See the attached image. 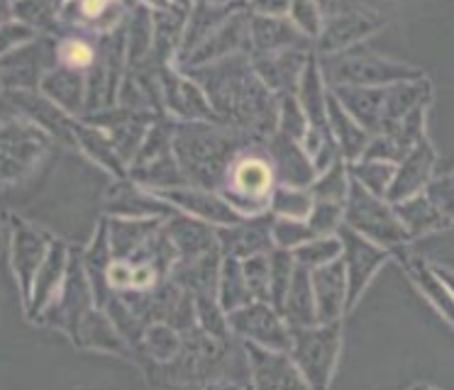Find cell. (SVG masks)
Listing matches in <instances>:
<instances>
[{"instance_id":"9","label":"cell","mask_w":454,"mask_h":390,"mask_svg":"<svg viewBox=\"0 0 454 390\" xmlns=\"http://www.w3.org/2000/svg\"><path fill=\"white\" fill-rule=\"evenodd\" d=\"M96 308L93 305V292H90L89 276L81 261V254L76 249L69 252V266H67V276L61 283L59 295L50 302V308L42 312V324H51L57 330L67 332L71 339H76V332L83 320V315Z\"/></svg>"},{"instance_id":"11","label":"cell","mask_w":454,"mask_h":390,"mask_svg":"<svg viewBox=\"0 0 454 390\" xmlns=\"http://www.w3.org/2000/svg\"><path fill=\"white\" fill-rule=\"evenodd\" d=\"M159 88H161L164 115L174 117V122H215L220 125V120L207 103L206 93L181 68H159Z\"/></svg>"},{"instance_id":"7","label":"cell","mask_w":454,"mask_h":390,"mask_svg":"<svg viewBox=\"0 0 454 390\" xmlns=\"http://www.w3.org/2000/svg\"><path fill=\"white\" fill-rule=\"evenodd\" d=\"M51 136L27 120H12L0 125V188L18 185L35 174L44 154L50 152Z\"/></svg>"},{"instance_id":"39","label":"cell","mask_w":454,"mask_h":390,"mask_svg":"<svg viewBox=\"0 0 454 390\" xmlns=\"http://www.w3.org/2000/svg\"><path fill=\"white\" fill-rule=\"evenodd\" d=\"M284 320L288 327H310L317 324L316 295H313V283H310V271L303 266H296L294 281L288 288L286 305H284Z\"/></svg>"},{"instance_id":"23","label":"cell","mask_w":454,"mask_h":390,"mask_svg":"<svg viewBox=\"0 0 454 390\" xmlns=\"http://www.w3.org/2000/svg\"><path fill=\"white\" fill-rule=\"evenodd\" d=\"M313 51V42L301 35L288 18H267L252 12L249 18V57L277 54V51Z\"/></svg>"},{"instance_id":"13","label":"cell","mask_w":454,"mask_h":390,"mask_svg":"<svg viewBox=\"0 0 454 390\" xmlns=\"http://www.w3.org/2000/svg\"><path fill=\"white\" fill-rule=\"evenodd\" d=\"M51 239H54L51 234L42 232L35 224L25 222L22 217H15V214L11 217V266L12 276L20 285L25 308L32 300V283L50 252Z\"/></svg>"},{"instance_id":"41","label":"cell","mask_w":454,"mask_h":390,"mask_svg":"<svg viewBox=\"0 0 454 390\" xmlns=\"http://www.w3.org/2000/svg\"><path fill=\"white\" fill-rule=\"evenodd\" d=\"M217 302L225 310V315L254 302L247 288V281H245V273H242V261H238V259H223L220 281H217Z\"/></svg>"},{"instance_id":"19","label":"cell","mask_w":454,"mask_h":390,"mask_svg":"<svg viewBox=\"0 0 454 390\" xmlns=\"http://www.w3.org/2000/svg\"><path fill=\"white\" fill-rule=\"evenodd\" d=\"M271 222L274 214H262V217H247L232 227H217V246L223 259H238L245 261L249 256L269 254L274 249L271 242Z\"/></svg>"},{"instance_id":"28","label":"cell","mask_w":454,"mask_h":390,"mask_svg":"<svg viewBox=\"0 0 454 390\" xmlns=\"http://www.w3.org/2000/svg\"><path fill=\"white\" fill-rule=\"evenodd\" d=\"M161 232L167 234L168 242L174 244L178 254V261H193L210 252H220L217 246L215 227L200 222L196 217H188L184 213H176L161 224Z\"/></svg>"},{"instance_id":"53","label":"cell","mask_w":454,"mask_h":390,"mask_svg":"<svg viewBox=\"0 0 454 390\" xmlns=\"http://www.w3.org/2000/svg\"><path fill=\"white\" fill-rule=\"evenodd\" d=\"M288 20L294 22V27L301 35H306L316 44V39L320 37L323 25H325V12H323V5H316V3H291Z\"/></svg>"},{"instance_id":"44","label":"cell","mask_w":454,"mask_h":390,"mask_svg":"<svg viewBox=\"0 0 454 390\" xmlns=\"http://www.w3.org/2000/svg\"><path fill=\"white\" fill-rule=\"evenodd\" d=\"M316 205V198L306 188H286L277 185L269 195V214L288 217V220H308V214Z\"/></svg>"},{"instance_id":"48","label":"cell","mask_w":454,"mask_h":390,"mask_svg":"<svg viewBox=\"0 0 454 390\" xmlns=\"http://www.w3.org/2000/svg\"><path fill=\"white\" fill-rule=\"evenodd\" d=\"M193 310H196V327L203 334L217 341H227L232 337L230 327H227V315L220 308L217 298H210V295L193 298Z\"/></svg>"},{"instance_id":"26","label":"cell","mask_w":454,"mask_h":390,"mask_svg":"<svg viewBox=\"0 0 454 390\" xmlns=\"http://www.w3.org/2000/svg\"><path fill=\"white\" fill-rule=\"evenodd\" d=\"M313 51H301V49H291V51H277V54H259L252 58V68L259 76V81L274 93V96H284V93H296L301 74L308 64V57Z\"/></svg>"},{"instance_id":"37","label":"cell","mask_w":454,"mask_h":390,"mask_svg":"<svg viewBox=\"0 0 454 390\" xmlns=\"http://www.w3.org/2000/svg\"><path fill=\"white\" fill-rule=\"evenodd\" d=\"M74 135H76V146H79L83 154L93 159L100 168H106L110 176H115L118 181L128 178V164L120 159L115 152V146L110 142V136L98 129V127L89 125L83 120H76L74 125Z\"/></svg>"},{"instance_id":"49","label":"cell","mask_w":454,"mask_h":390,"mask_svg":"<svg viewBox=\"0 0 454 390\" xmlns=\"http://www.w3.org/2000/svg\"><path fill=\"white\" fill-rule=\"evenodd\" d=\"M59 10L61 5H51V3H12L15 20L25 22L35 32H47V35H54L59 25Z\"/></svg>"},{"instance_id":"62","label":"cell","mask_w":454,"mask_h":390,"mask_svg":"<svg viewBox=\"0 0 454 390\" xmlns=\"http://www.w3.org/2000/svg\"><path fill=\"white\" fill-rule=\"evenodd\" d=\"M0 88H3V78H0Z\"/></svg>"},{"instance_id":"50","label":"cell","mask_w":454,"mask_h":390,"mask_svg":"<svg viewBox=\"0 0 454 390\" xmlns=\"http://www.w3.org/2000/svg\"><path fill=\"white\" fill-rule=\"evenodd\" d=\"M278 98V120H277V135L288 136L294 142H303L308 132V122L303 110L298 105L296 93H284Z\"/></svg>"},{"instance_id":"30","label":"cell","mask_w":454,"mask_h":390,"mask_svg":"<svg viewBox=\"0 0 454 390\" xmlns=\"http://www.w3.org/2000/svg\"><path fill=\"white\" fill-rule=\"evenodd\" d=\"M40 93L50 98L67 115L81 120L83 105H86V74L61 66V64L50 66L40 81Z\"/></svg>"},{"instance_id":"46","label":"cell","mask_w":454,"mask_h":390,"mask_svg":"<svg viewBox=\"0 0 454 390\" xmlns=\"http://www.w3.org/2000/svg\"><path fill=\"white\" fill-rule=\"evenodd\" d=\"M349 185H352V176L347 168L345 161H337L327 171L317 176L313 185L308 188L316 200H327V203H342L345 205L347 195H349Z\"/></svg>"},{"instance_id":"15","label":"cell","mask_w":454,"mask_h":390,"mask_svg":"<svg viewBox=\"0 0 454 390\" xmlns=\"http://www.w3.org/2000/svg\"><path fill=\"white\" fill-rule=\"evenodd\" d=\"M178 213L196 217L200 222L210 227H232L239 224L245 217H239L230 205L223 200V195L206 188H193V185H178V188H167V191H152Z\"/></svg>"},{"instance_id":"25","label":"cell","mask_w":454,"mask_h":390,"mask_svg":"<svg viewBox=\"0 0 454 390\" xmlns=\"http://www.w3.org/2000/svg\"><path fill=\"white\" fill-rule=\"evenodd\" d=\"M69 244L64 239H57V237L51 239L50 252L44 256L40 271L35 276V283H32V300L25 308L30 320H40L42 312L47 310L50 302L59 295L61 283L67 276V266H69Z\"/></svg>"},{"instance_id":"56","label":"cell","mask_w":454,"mask_h":390,"mask_svg":"<svg viewBox=\"0 0 454 390\" xmlns=\"http://www.w3.org/2000/svg\"><path fill=\"white\" fill-rule=\"evenodd\" d=\"M35 39H37V32L32 27H27L20 20L5 22V25L0 27V57L12 54V51H18V49L22 47H27Z\"/></svg>"},{"instance_id":"42","label":"cell","mask_w":454,"mask_h":390,"mask_svg":"<svg viewBox=\"0 0 454 390\" xmlns=\"http://www.w3.org/2000/svg\"><path fill=\"white\" fill-rule=\"evenodd\" d=\"M152 61V12L149 5H135L128 15V68Z\"/></svg>"},{"instance_id":"36","label":"cell","mask_w":454,"mask_h":390,"mask_svg":"<svg viewBox=\"0 0 454 390\" xmlns=\"http://www.w3.org/2000/svg\"><path fill=\"white\" fill-rule=\"evenodd\" d=\"M327 120H330V129H333V136H335V144L340 149L342 161L345 164L359 161L364 156L372 136L366 135L364 129L355 122V117L340 105V100H337L333 90L327 93Z\"/></svg>"},{"instance_id":"17","label":"cell","mask_w":454,"mask_h":390,"mask_svg":"<svg viewBox=\"0 0 454 390\" xmlns=\"http://www.w3.org/2000/svg\"><path fill=\"white\" fill-rule=\"evenodd\" d=\"M242 347L254 390H310L286 351L262 349L249 341H242Z\"/></svg>"},{"instance_id":"14","label":"cell","mask_w":454,"mask_h":390,"mask_svg":"<svg viewBox=\"0 0 454 390\" xmlns=\"http://www.w3.org/2000/svg\"><path fill=\"white\" fill-rule=\"evenodd\" d=\"M157 120L159 115H154V113H142V110H129V107L120 105L83 117V122L98 127L110 136L115 152L128 166L137 156L139 146H142L145 136H147V132Z\"/></svg>"},{"instance_id":"47","label":"cell","mask_w":454,"mask_h":390,"mask_svg":"<svg viewBox=\"0 0 454 390\" xmlns=\"http://www.w3.org/2000/svg\"><path fill=\"white\" fill-rule=\"evenodd\" d=\"M340 256H342V244L337 239V234H333V237H316V239H310V242L298 246L296 252H294L296 266H303L308 271H316L320 266L337 261Z\"/></svg>"},{"instance_id":"2","label":"cell","mask_w":454,"mask_h":390,"mask_svg":"<svg viewBox=\"0 0 454 390\" xmlns=\"http://www.w3.org/2000/svg\"><path fill=\"white\" fill-rule=\"evenodd\" d=\"M259 144L252 136L215 122H174V156L186 185L220 191L242 149Z\"/></svg>"},{"instance_id":"38","label":"cell","mask_w":454,"mask_h":390,"mask_svg":"<svg viewBox=\"0 0 454 390\" xmlns=\"http://www.w3.org/2000/svg\"><path fill=\"white\" fill-rule=\"evenodd\" d=\"M394 210L401 224L405 227V232L411 234V239L430 237V234L444 232V230L452 227V222L444 220L442 214L437 213V207L427 200L425 193L413 195V198H408L403 203L394 205Z\"/></svg>"},{"instance_id":"34","label":"cell","mask_w":454,"mask_h":390,"mask_svg":"<svg viewBox=\"0 0 454 390\" xmlns=\"http://www.w3.org/2000/svg\"><path fill=\"white\" fill-rule=\"evenodd\" d=\"M108 222V242L113 259L128 261L145 244L161 230V224L167 220H125V217H106Z\"/></svg>"},{"instance_id":"3","label":"cell","mask_w":454,"mask_h":390,"mask_svg":"<svg viewBox=\"0 0 454 390\" xmlns=\"http://www.w3.org/2000/svg\"><path fill=\"white\" fill-rule=\"evenodd\" d=\"M320 68H323L327 88H386L427 78L423 68L379 57L364 44H356V47L347 49V51L333 54V57H323L320 58Z\"/></svg>"},{"instance_id":"60","label":"cell","mask_w":454,"mask_h":390,"mask_svg":"<svg viewBox=\"0 0 454 390\" xmlns=\"http://www.w3.org/2000/svg\"><path fill=\"white\" fill-rule=\"evenodd\" d=\"M408 390H440V388H434V386H427V383H415V386H411Z\"/></svg>"},{"instance_id":"12","label":"cell","mask_w":454,"mask_h":390,"mask_svg":"<svg viewBox=\"0 0 454 390\" xmlns=\"http://www.w3.org/2000/svg\"><path fill=\"white\" fill-rule=\"evenodd\" d=\"M340 8V5H337ZM388 20L374 10L366 8H340L337 15H325V25L316 39L317 57H333L340 51L362 44V39L372 37L386 27Z\"/></svg>"},{"instance_id":"10","label":"cell","mask_w":454,"mask_h":390,"mask_svg":"<svg viewBox=\"0 0 454 390\" xmlns=\"http://www.w3.org/2000/svg\"><path fill=\"white\" fill-rule=\"evenodd\" d=\"M230 334L242 341L257 344L262 349L286 351L291 349V327L269 302H249L239 310L227 315Z\"/></svg>"},{"instance_id":"20","label":"cell","mask_w":454,"mask_h":390,"mask_svg":"<svg viewBox=\"0 0 454 390\" xmlns=\"http://www.w3.org/2000/svg\"><path fill=\"white\" fill-rule=\"evenodd\" d=\"M188 10L191 5H178V3L149 5V12H152V64H157L159 68L176 66Z\"/></svg>"},{"instance_id":"43","label":"cell","mask_w":454,"mask_h":390,"mask_svg":"<svg viewBox=\"0 0 454 390\" xmlns=\"http://www.w3.org/2000/svg\"><path fill=\"white\" fill-rule=\"evenodd\" d=\"M294 271H296L294 252H284V249L269 252V305L281 317H284V305H286L288 288L294 281Z\"/></svg>"},{"instance_id":"40","label":"cell","mask_w":454,"mask_h":390,"mask_svg":"<svg viewBox=\"0 0 454 390\" xmlns=\"http://www.w3.org/2000/svg\"><path fill=\"white\" fill-rule=\"evenodd\" d=\"M184 349V334L171 327L168 322H149L142 334V354L157 361L161 366H168L178 359Z\"/></svg>"},{"instance_id":"29","label":"cell","mask_w":454,"mask_h":390,"mask_svg":"<svg viewBox=\"0 0 454 390\" xmlns=\"http://www.w3.org/2000/svg\"><path fill=\"white\" fill-rule=\"evenodd\" d=\"M310 283L316 295L317 324L342 322L347 302V276L342 259L310 271Z\"/></svg>"},{"instance_id":"63","label":"cell","mask_w":454,"mask_h":390,"mask_svg":"<svg viewBox=\"0 0 454 390\" xmlns=\"http://www.w3.org/2000/svg\"><path fill=\"white\" fill-rule=\"evenodd\" d=\"M452 178H454V174H452Z\"/></svg>"},{"instance_id":"35","label":"cell","mask_w":454,"mask_h":390,"mask_svg":"<svg viewBox=\"0 0 454 390\" xmlns=\"http://www.w3.org/2000/svg\"><path fill=\"white\" fill-rule=\"evenodd\" d=\"M220 266H223V254L220 252H210L200 259H193V261H178L171 271V281L193 298H200V295L217 298Z\"/></svg>"},{"instance_id":"4","label":"cell","mask_w":454,"mask_h":390,"mask_svg":"<svg viewBox=\"0 0 454 390\" xmlns=\"http://www.w3.org/2000/svg\"><path fill=\"white\" fill-rule=\"evenodd\" d=\"M277 188L274 168L259 144L242 149L232 161L223 188L217 193L239 217H262L269 213V195Z\"/></svg>"},{"instance_id":"51","label":"cell","mask_w":454,"mask_h":390,"mask_svg":"<svg viewBox=\"0 0 454 390\" xmlns=\"http://www.w3.org/2000/svg\"><path fill=\"white\" fill-rule=\"evenodd\" d=\"M310 239H316V234L310 232L306 220L274 217V222H271V242H274V249L296 252L298 246H303Z\"/></svg>"},{"instance_id":"8","label":"cell","mask_w":454,"mask_h":390,"mask_svg":"<svg viewBox=\"0 0 454 390\" xmlns=\"http://www.w3.org/2000/svg\"><path fill=\"white\" fill-rule=\"evenodd\" d=\"M337 239L342 244V256L340 259L345 263L347 276V312L355 310L356 302L364 298V292L369 291L376 273L394 259V254L384 249V246H379V244L364 239L362 234L352 232L345 224L337 230Z\"/></svg>"},{"instance_id":"54","label":"cell","mask_w":454,"mask_h":390,"mask_svg":"<svg viewBox=\"0 0 454 390\" xmlns=\"http://www.w3.org/2000/svg\"><path fill=\"white\" fill-rule=\"evenodd\" d=\"M242 273H245V281L252 292V300L269 302V254L245 259Z\"/></svg>"},{"instance_id":"5","label":"cell","mask_w":454,"mask_h":390,"mask_svg":"<svg viewBox=\"0 0 454 390\" xmlns=\"http://www.w3.org/2000/svg\"><path fill=\"white\" fill-rule=\"evenodd\" d=\"M342 351V322L291 327L288 356L310 390H330Z\"/></svg>"},{"instance_id":"45","label":"cell","mask_w":454,"mask_h":390,"mask_svg":"<svg viewBox=\"0 0 454 390\" xmlns=\"http://www.w3.org/2000/svg\"><path fill=\"white\" fill-rule=\"evenodd\" d=\"M347 168H349L352 181H356L372 195H379V198L386 200V193H388V188L394 183L395 164L376 161V159H359L355 164H347Z\"/></svg>"},{"instance_id":"16","label":"cell","mask_w":454,"mask_h":390,"mask_svg":"<svg viewBox=\"0 0 454 390\" xmlns=\"http://www.w3.org/2000/svg\"><path fill=\"white\" fill-rule=\"evenodd\" d=\"M249 18H252V8L245 5L238 10L235 15L220 25V27L210 35V37L200 44V47L191 54V57L181 64V71L186 68L207 66V64H217L223 58L235 57V54H249Z\"/></svg>"},{"instance_id":"61","label":"cell","mask_w":454,"mask_h":390,"mask_svg":"<svg viewBox=\"0 0 454 390\" xmlns=\"http://www.w3.org/2000/svg\"><path fill=\"white\" fill-rule=\"evenodd\" d=\"M239 390H254V386H252V383H247V386H242Z\"/></svg>"},{"instance_id":"33","label":"cell","mask_w":454,"mask_h":390,"mask_svg":"<svg viewBox=\"0 0 454 390\" xmlns=\"http://www.w3.org/2000/svg\"><path fill=\"white\" fill-rule=\"evenodd\" d=\"M74 344L81 347V349L108 351V354H118L122 359H135V351L128 344V339L120 334L108 315L98 310V308H90L83 315Z\"/></svg>"},{"instance_id":"31","label":"cell","mask_w":454,"mask_h":390,"mask_svg":"<svg viewBox=\"0 0 454 390\" xmlns=\"http://www.w3.org/2000/svg\"><path fill=\"white\" fill-rule=\"evenodd\" d=\"M247 3H238V5H220V3H198L191 5L188 10L186 29H184V42H181V51L176 57V66H181L193 51H196L203 42H206L213 32H215L230 15H235Z\"/></svg>"},{"instance_id":"24","label":"cell","mask_w":454,"mask_h":390,"mask_svg":"<svg viewBox=\"0 0 454 390\" xmlns=\"http://www.w3.org/2000/svg\"><path fill=\"white\" fill-rule=\"evenodd\" d=\"M11 103L27 117V122L40 127L42 132L57 136L64 144L76 146V135H74L76 117L67 115L50 98L42 96L40 90H11Z\"/></svg>"},{"instance_id":"18","label":"cell","mask_w":454,"mask_h":390,"mask_svg":"<svg viewBox=\"0 0 454 390\" xmlns=\"http://www.w3.org/2000/svg\"><path fill=\"white\" fill-rule=\"evenodd\" d=\"M262 149H264L271 168H274L277 185L306 188L308 191L317 178L316 166L308 159L306 149L301 146V142H294V139L274 132V135L262 142Z\"/></svg>"},{"instance_id":"22","label":"cell","mask_w":454,"mask_h":390,"mask_svg":"<svg viewBox=\"0 0 454 390\" xmlns=\"http://www.w3.org/2000/svg\"><path fill=\"white\" fill-rule=\"evenodd\" d=\"M106 213H108L106 217H125V220H152V217L168 220L178 210H174L147 188L132 183L129 178H122V181H115V185L108 191Z\"/></svg>"},{"instance_id":"27","label":"cell","mask_w":454,"mask_h":390,"mask_svg":"<svg viewBox=\"0 0 454 390\" xmlns=\"http://www.w3.org/2000/svg\"><path fill=\"white\" fill-rule=\"evenodd\" d=\"M394 259L403 266L408 278L413 281V285L420 291L425 300L437 310V315L454 327V295L444 285L442 278L434 273L433 261H427L423 256H413L408 249H401L398 254H394Z\"/></svg>"},{"instance_id":"57","label":"cell","mask_w":454,"mask_h":390,"mask_svg":"<svg viewBox=\"0 0 454 390\" xmlns=\"http://www.w3.org/2000/svg\"><path fill=\"white\" fill-rule=\"evenodd\" d=\"M168 390H239V386L230 380H203V383H178Z\"/></svg>"},{"instance_id":"52","label":"cell","mask_w":454,"mask_h":390,"mask_svg":"<svg viewBox=\"0 0 454 390\" xmlns=\"http://www.w3.org/2000/svg\"><path fill=\"white\" fill-rule=\"evenodd\" d=\"M306 222L316 237H333L342 227V222H345V205L316 200Z\"/></svg>"},{"instance_id":"1","label":"cell","mask_w":454,"mask_h":390,"mask_svg":"<svg viewBox=\"0 0 454 390\" xmlns=\"http://www.w3.org/2000/svg\"><path fill=\"white\" fill-rule=\"evenodd\" d=\"M206 93L220 125L264 142L277 132L278 98L269 90L252 68L249 54H235L207 66L186 68Z\"/></svg>"},{"instance_id":"55","label":"cell","mask_w":454,"mask_h":390,"mask_svg":"<svg viewBox=\"0 0 454 390\" xmlns=\"http://www.w3.org/2000/svg\"><path fill=\"white\" fill-rule=\"evenodd\" d=\"M423 193L427 195V200L437 207V213L442 214L444 220H450V222L454 224V178L452 176L433 178Z\"/></svg>"},{"instance_id":"58","label":"cell","mask_w":454,"mask_h":390,"mask_svg":"<svg viewBox=\"0 0 454 390\" xmlns=\"http://www.w3.org/2000/svg\"><path fill=\"white\" fill-rule=\"evenodd\" d=\"M433 269H434V273H437V276L442 278L444 285H447V288H450V291H452V295H454V271H452V269H447V266H440V263H433Z\"/></svg>"},{"instance_id":"59","label":"cell","mask_w":454,"mask_h":390,"mask_svg":"<svg viewBox=\"0 0 454 390\" xmlns=\"http://www.w3.org/2000/svg\"><path fill=\"white\" fill-rule=\"evenodd\" d=\"M11 20H15V15H12V3H0V27L5 22H11Z\"/></svg>"},{"instance_id":"32","label":"cell","mask_w":454,"mask_h":390,"mask_svg":"<svg viewBox=\"0 0 454 390\" xmlns=\"http://www.w3.org/2000/svg\"><path fill=\"white\" fill-rule=\"evenodd\" d=\"M386 88L337 86L330 88V90L335 93L340 105L355 117L356 125L362 127L369 136H376L381 132V122H384Z\"/></svg>"},{"instance_id":"6","label":"cell","mask_w":454,"mask_h":390,"mask_svg":"<svg viewBox=\"0 0 454 390\" xmlns=\"http://www.w3.org/2000/svg\"><path fill=\"white\" fill-rule=\"evenodd\" d=\"M342 224L349 227L352 232L362 234L369 242L384 246L391 254L408 249V244L413 242L411 234L405 232V227L398 220L394 205L364 191L356 181H352V185H349V195L345 200V222Z\"/></svg>"},{"instance_id":"21","label":"cell","mask_w":454,"mask_h":390,"mask_svg":"<svg viewBox=\"0 0 454 390\" xmlns=\"http://www.w3.org/2000/svg\"><path fill=\"white\" fill-rule=\"evenodd\" d=\"M434 164H437V152H434L433 142L427 139V135L411 149V154L405 156L401 164L395 166L394 183L386 193V203L398 205L420 195L427 188V183L433 181Z\"/></svg>"}]
</instances>
